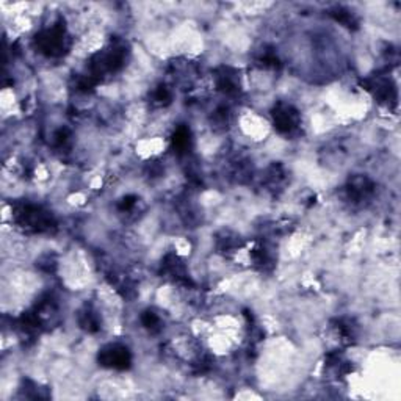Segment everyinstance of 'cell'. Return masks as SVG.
I'll return each instance as SVG.
<instances>
[{
	"mask_svg": "<svg viewBox=\"0 0 401 401\" xmlns=\"http://www.w3.org/2000/svg\"><path fill=\"white\" fill-rule=\"evenodd\" d=\"M99 360H101V364L106 365V367L124 370L130 365L132 358L126 346L110 345L107 348H104L101 354H99Z\"/></svg>",
	"mask_w": 401,
	"mask_h": 401,
	"instance_id": "obj_1",
	"label": "cell"
},
{
	"mask_svg": "<svg viewBox=\"0 0 401 401\" xmlns=\"http://www.w3.org/2000/svg\"><path fill=\"white\" fill-rule=\"evenodd\" d=\"M273 118H275L276 129L281 133L292 132L298 126V113L290 106H286V104H279L275 108Z\"/></svg>",
	"mask_w": 401,
	"mask_h": 401,
	"instance_id": "obj_2",
	"label": "cell"
}]
</instances>
